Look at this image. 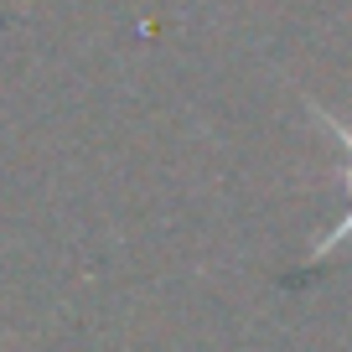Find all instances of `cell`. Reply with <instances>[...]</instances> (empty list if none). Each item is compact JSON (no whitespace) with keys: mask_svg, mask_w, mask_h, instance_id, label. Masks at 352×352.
Instances as JSON below:
<instances>
[{"mask_svg":"<svg viewBox=\"0 0 352 352\" xmlns=\"http://www.w3.org/2000/svg\"><path fill=\"white\" fill-rule=\"evenodd\" d=\"M316 120H321V130H327L331 140H337V151H342V212H337V223L306 249L300 270H316V264H327L342 243H352V130L337 120V114H327V109H316Z\"/></svg>","mask_w":352,"mask_h":352,"instance_id":"6da1fadb","label":"cell"}]
</instances>
